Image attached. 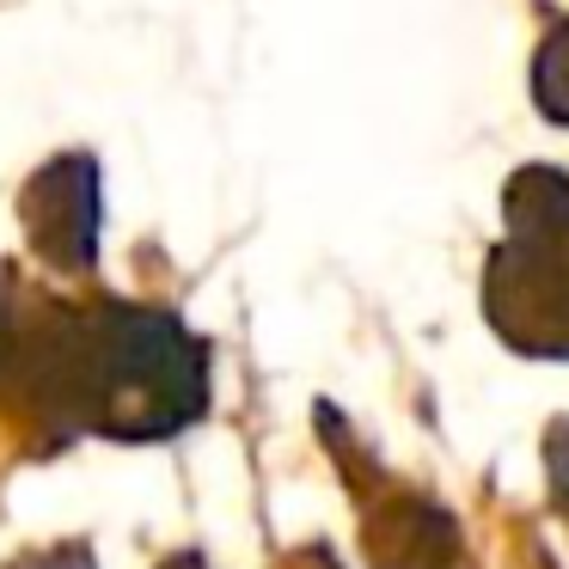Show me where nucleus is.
<instances>
[{"label":"nucleus","mask_w":569,"mask_h":569,"mask_svg":"<svg viewBox=\"0 0 569 569\" xmlns=\"http://www.w3.org/2000/svg\"><path fill=\"white\" fill-rule=\"evenodd\" d=\"M160 569H209V557H202V551H172Z\"/></svg>","instance_id":"8"},{"label":"nucleus","mask_w":569,"mask_h":569,"mask_svg":"<svg viewBox=\"0 0 569 569\" xmlns=\"http://www.w3.org/2000/svg\"><path fill=\"white\" fill-rule=\"evenodd\" d=\"M373 569H459V532L422 496H386L361 527Z\"/></svg>","instance_id":"4"},{"label":"nucleus","mask_w":569,"mask_h":569,"mask_svg":"<svg viewBox=\"0 0 569 569\" xmlns=\"http://www.w3.org/2000/svg\"><path fill=\"white\" fill-rule=\"evenodd\" d=\"M0 410L56 435L172 441L209 410V343L141 300L68 307L0 276Z\"/></svg>","instance_id":"1"},{"label":"nucleus","mask_w":569,"mask_h":569,"mask_svg":"<svg viewBox=\"0 0 569 569\" xmlns=\"http://www.w3.org/2000/svg\"><path fill=\"white\" fill-rule=\"evenodd\" d=\"M551 490H557V508L569 515V447H563V435H551Z\"/></svg>","instance_id":"7"},{"label":"nucleus","mask_w":569,"mask_h":569,"mask_svg":"<svg viewBox=\"0 0 569 569\" xmlns=\"http://www.w3.org/2000/svg\"><path fill=\"white\" fill-rule=\"evenodd\" d=\"M288 569H337V557H331V551H300Z\"/></svg>","instance_id":"9"},{"label":"nucleus","mask_w":569,"mask_h":569,"mask_svg":"<svg viewBox=\"0 0 569 569\" xmlns=\"http://www.w3.org/2000/svg\"><path fill=\"white\" fill-rule=\"evenodd\" d=\"M19 227L31 251L62 276H87L99 263V233H104V190H99V160L92 153H56L31 172L19 190Z\"/></svg>","instance_id":"3"},{"label":"nucleus","mask_w":569,"mask_h":569,"mask_svg":"<svg viewBox=\"0 0 569 569\" xmlns=\"http://www.w3.org/2000/svg\"><path fill=\"white\" fill-rule=\"evenodd\" d=\"M483 312L527 356L569 361V178L527 166L508 184V233L483 276Z\"/></svg>","instance_id":"2"},{"label":"nucleus","mask_w":569,"mask_h":569,"mask_svg":"<svg viewBox=\"0 0 569 569\" xmlns=\"http://www.w3.org/2000/svg\"><path fill=\"white\" fill-rule=\"evenodd\" d=\"M0 569H99L87 545H50V551H31L19 563H0Z\"/></svg>","instance_id":"6"},{"label":"nucleus","mask_w":569,"mask_h":569,"mask_svg":"<svg viewBox=\"0 0 569 569\" xmlns=\"http://www.w3.org/2000/svg\"><path fill=\"white\" fill-rule=\"evenodd\" d=\"M532 99H539L545 117L569 123V26H557L545 38L539 62H532Z\"/></svg>","instance_id":"5"}]
</instances>
